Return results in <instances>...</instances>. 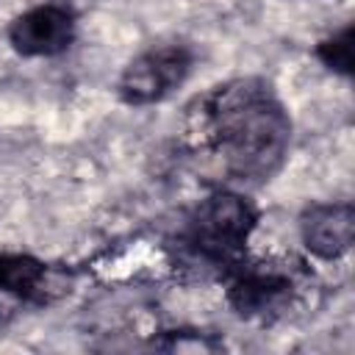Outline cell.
<instances>
[{"label": "cell", "instance_id": "obj_1", "mask_svg": "<svg viewBox=\"0 0 355 355\" xmlns=\"http://www.w3.org/2000/svg\"><path fill=\"white\" fill-rule=\"evenodd\" d=\"M205 122L211 144L233 180L266 183L288 155V111L261 78L216 86L205 103Z\"/></svg>", "mask_w": 355, "mask_h": 355}, {"label": "cell", "instance_id": "obj_2", "mask_svg": "<svg viewBox=\"0 0 355 355\" xmlns=\"http://www.w3.org/2000/svg\"><path fill=\"white\" fill-rule=\"evenodd\" d=\"M255 227H258L255 202L241 191L216 189L191 208L180 241L197 261L225 275L247 258V244Z\"/></svg>", "mask_w": 355, "mask_h": 355}, {"label": "cell", "instance_id": "obj_3", "mask_svg": "<svg viewBox=\"0 0 355 355\" xmlns=\"http://www.w3.org/2000/svg\"><path fill=\"white\" fill-rule=\"evenodd\" d=\"M194 69L189 44H158L128 61L116 80V94L125 105H153L175 94Z\"/></svg>", "mask_w": 355, "mask_h": 355}, {"label": "cell", "instance_id": "obj_5", "mask_svg": "<svg viewBox=\"0 0 355 355\" xmlns=\"http://www.w3.org/2000/svg\"><path fill=\"white\" fill-rule=\"evenodd\" d=\"M225 277H227V302L244 319H255L277 311L283 302H288L294 288L291 277L283 269L272 263H250L247 258L236 263L230 272H225Z\"/></svg>", "mask_w": 355, "mask_h": 355}, {"label": "cell", "instance_id": "obj_7", "mask_svg": "<svg viewBox=\"0 0 355 355\" xmlns=\"http://www.w3.org/2000/svg\"><path fill=\"white\" fill-rule=\"evenodd\" d=\"M47 266L28 252H3L0 255V291L17 300L39 297L44 286Z\"/></svg>", "mask_w": 355, "mask_h": 355}, {"label": "cell", "instance_id": "obj_6", "mask_svg": "<svg viewBox=\"0 0 355 355\" xmlns=\"http://www.w3.org/2000/svg\"><path fill=\"white\" fill-rule=\"evenodd\" d=\"M302 247L319 261H338L355 241L352 202H311L300 214Z\"/></svg>", "mask_w": 355, "mask_h": 355}, {"label": "cell", "instance_id": "obj_4", "mask_svg": "<svg viewBox=\"0 0 355 355\" xmlns=\"http://www.w3.org/2000/svg\"><path fill=\"white\" fill-rule=\"evenodd\" d=\"M78 36L75 11L61 3H42L17 14L8 25V44L22 58H53L72 47Z\"/></svg>", "mask_w": 355, "mask_h": 355}, {"label": "cell", "instance_id": "obj_8", "mask_svg": "<svg viewBox=\"0 0 355 355\" xmlns=\"http://www.w3.org/2000/svg\"><path fill=\"white\" fill-rule=\"evenodd\" d=\"M316 58L336 75L341 78H352V64H355V25L347 22L341 31L324 36L319 44H316Z\"/></svg>", "mask_w": 355, "mask_h": 355}]
</instances>
